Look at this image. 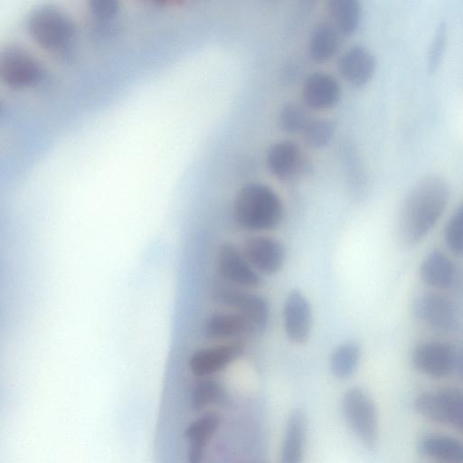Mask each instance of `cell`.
Returning <instances> with one entry per match:
<instances>
[{
	"instance_id": "cell-10",
	"label": "cell",
	"mask_w": 463,
	"mask_h": 463,
	"mask_svg": "<svg viewBox=\"0 0 463 463\" xmlns=\"http://www.w3.org/2000/svg\"><path fill=\"white\" fill-rule=\"evenodd\" d=\"M216 268L226 282L246 288H258L262 284L260 275L246 259L241 249L231 241L218 247Z\"/></svg>"
},
{
	"instance_id": "cell-26",
	"label": "cell",
	"mask_w": 463,
	"mask_h": 463,
	"mask_svg": "<svg viewBox=\"0 0 463 463\" xmlns=\"http://www.w3.org/2000/svg\"><path fill=\"white\" fill-rule=\"evenodd\" d=\"M309 110L304 104L287 102L278 114V127L287 134H301L305 127L312 118Z\"/></svg>"
},
{
	"instance_id": "cell-28",
	"label": "cell",
	"mask_w": 463,
	"mask_h": 463,
	"mask_svg": "<svg viewBox=\"0 0 463 463\" xmlns=\"http://www.w3.org/2000/svg\"><path fill=\"white\" fill-rule=\"evenodd\" d=\"M443 237L446 246L452 254L463 255V203L455 209L447 222Z\"/></svg>"
},
{
	"instance_id": "cell-14",
	"label": "cell",
	"mask_w": 463,
	"mask_h": 463,
	"mask_svg": "<svg viewBox=\"0 0 463 463\" xmlns=\"http://www.w3.org/2000/svg\"><path fill=\"white\" fill-rule=\"evenodd\" d=\"M342 89L331 74L317 71L309 74L303 84V104L310 110L325 111L339 103Z\"/></svg>"
},
{
	"instance_id": "cell-1",
	"label": "cell",
	"mask_w": 463,
	"mask_h": 463,
	"mask_svg": "<svg viewBox=\"0 0 463 463\" xmlns=\"http://www.w3.org/2000/svg\"><path fill=\"white\" fill-rule=\"evenodd\" d=\"M449 201V187L438 175L419 179L405 194L398 215V237L407 247L421 242L436 226Z\"/></svg>"
},
{
	"instance_id": "cell-4",
	"label": "cell",
	"mask_w": 463,
	"mask_h": 463,
	"mask_svg": "<svg viewBox=\"0 0 463 463\" xmlns=\"http://www.w3.org/2000/svg\"><path fill=\"white\" fill-rule=\"evenodd\" d=\"M341 408L357 439L368 449H374L379 440V421L371 396L360 387H352L345 392Z\"/></svg>"
},
{
	"instance_id": "cell-7",
	"label": "cell",
	"mask_w": 463,
	"mask_h": 463,
	"mask_svg": "<svg viewBox=\"0 0 463 463\" xmlns=\"http://www.w3.org/2000/svg\"><path fill=\"white\" fill-rule=\"evenodd\" d=\"M212 298L216 304L245 317L255 332L265 331L269 324V307L264 297L231 287L218 286L213 289Z\"/></svg>"
},
{
	"instance_id": "cell-8",
	"label": "cell",
	"mask_w": 463,
	"mask_h": 463,
	"mask_svg": "<svg viewBox=\"0 0 463 463\" xmlns=\"http://www.w3.org/2000/svg\"><path fill=\"white\" fill-rule=\"evenodd\" d=\"M266 164L270 174L284 183L303 176L310 166L300 146L290 139L273 143L267 151Z\"/></svg>"
},
{
	"instance_id": "cell-22",
	"label": "cell",
	"mask_w": 463,
	"mask_h": 463,
	"mask_svg": "<svg viewBox=\"0 0 463 463\" xmlns=\"http://www.w3.org/2000/svg\"><path fill=\"white\" fill-rule=\"evenodd\" d=\"M340 32L330 24L317 25L310 37L309 56L317 63H324L331 60L341 45Z\"/></svg>"
},
{
	"instance_id": "cell-31",
	"label": "cell",
	"mask_w": 463,
	"mask_h": 463,
	"mask_svg": "<svg viewBox=\"0 0 463 463\" xmlns=\"http://www.w3.org/2000/svg\"><path fill=\"white\" fill-rule=\"evenodd\" d=\"M453 373L463 381V345H455Z\"/></svg>"
},
{
	"instance_id": "cell-19",
	"label": "cell",
	"mask_w": 463,
	"mask_h": 463,
	"mask_svg": "<svg viewBox=\"0 0 463 463\" xmlns=\"http://www.w3.org/2000/svg\"><path fill=\"white\" fill-rule=\"evenodd\" d=\"M250 333H256L253 326L245 317L234 311L213 313L203 325V335L211 340L238 338Z\"/></svg>"
},
{
	"instance_id": "cell-18",
	"label": "cell",
	"mask_w": 463,
	"mask_h": 463,
	"mask_svg": "<svg viewBox=\"0 0 463 463\" xmlns=\"http://www.w3.org/2000/svg\"><path fill=\"white\" fill-rule=\"evenodd\" d=\"M416 449L420 455L432 460L463 463V440L457 438L428 433L419 438Z\"/></svg>"
},
{
	"instance_id": "cell-15",
	"label": "cell",
	"mask_w": 463,
	"mask_h": 463,
	"mask_svg": "<svg viewBox=\"0 0 463 463\" xmlns=\"http://www.w3.org/2000/svg\"><path fill=\"white\" fill-rule=\"evenodd\" d=\"M283 322L285 333L291 342L302 345L308 340L312 329V309L301 291L292 289L287 296Z\"/></svg>"
},
{
	"instance_id": "cell-20",
	"label": "cell",
	"mask_w": 463,
	"mask_h": 463,
	"mask_svg": "<svg viewBox=\"0 0 463 463\" xmlns=\"http://www.w3.org/2000/svg\"><path fill=\"white\" fill-rule=\"evenodd\" d=\"M420 278L428 287L445 289L449 288L456 278V268L452 260L440 250L429 252L422 260Z\"/></svg>"
},
{
	"instance_id": "cell-16",
	"label": "cell",
	"mask_w": 463,
	"mask_h": 463,
	"mask_svg": "<svg viewBox=\"0 0 463 463\" xmlns=\"http://www.w3.org/2000/svg\"><path fill=\"white\" fill-rule=\"evenodd\" d=\"M376 61L373 53L364 46L349 48L339 58L337 70L341 77L350 85L362 88L373 78Z\"/></svg>"
},
{
	"instance_id": "cell-5",
	"label": "cell",
	"mask_w": 463,
	"mask_h": 463,
	"mask_svg": "<svg viewBox=\"0 0 463 463\" xmlns=\"http://www.w3.org/2000/svg\"><path fill=\"white\" fill-rule=\"evenodd\" d=\"M415 411L432 422L463 431V391L441 388L422 392L413 401Z\"/></svg>"
},
{
	"instance_id": "cell-29",
	"label": "cell",
	"mask_w": 463,
	"mask_h": 463,
	"mask_svg": "<svg viewBox=\"0 0 463 463\" xmlns=\"http://www.w3.org/2000/svg\"><path fill=\"white\" fill-rule=\"evenodd\" d=\"M92 16L99 22L114 20L120 11L119 0H88Z\"/></svg>"
},
{
	"instance_id": "cell-25",
	"label": "cell",
	"mask_w": 463,
	"mask_h": 463,
	"mask_svg": "<svg viewBox=\"0 0 463 463\" xmlns=\"http://www.w3.org/2000/svg\"><path fill=\"white\" fill-rule=\"evenodd\" d=\"M361 354V348L355 342L348 341L338 345L329 362L334 376L340 380L351 377L359 365Z\"/></svg>"
},
{
	"instance_id": "cell-30",
	"label": "cell",
	"mask_w": 463,
	"mask_h": 463,
	"mask_svg": "<svg viewBox=\"0 0 463 463\" xmlns=\"http://www.w3.org/2000/svg\"><path fill=\"white\" fill-rule=\"evenodd\" d=\"M447 36L446 26L444 24H440L433 37L429 52L428 67L431 72L437 70L442 60L447 43Z\"/></svg>"
},
{
	"instance_id": "cell-23",
	"label": "cell",
	"mask_w": 463,
	"mask_h": 463,
	"mask_svg": "<svg viewBox=\"0 0 463 463\" xmlns=\"http://www.w3.org/2000/svg\"><path fill=\"white\" fill-rule=\"evenodd\" d=\"M231 398L226 389L216 380L203 377L191 392L190 406L194 411H201L209 406L228 407Z\"/></svg>"
},
{
	"instance_id": "cell-17",
	"label": "cell",
	"mask_w": 463,
	"mask_h": 463,
	"mask_svg": "<svg viewBox=\"0 0 463 463\" xmlns=\"http://www.w3.org/2000/svg\"><path fill=\"white\" fill-rule=\"evenodd\" d=\"M222 422L216 411H207L190 422L184 431L189 443L187 458L190 463H200L204 457L206 447Z\"/></svg>"
},
{
	"instance_id": "cell-3",
	"label": "cell",
	"mask_w": 463,
	"mask_h": 463,
	"mask_svg": "<svg viewBox=\"0 0 463 463\" xmlns=\"http://www.w3.org/2000/svg\"><path fill=\"white\" fill-rule=\"evenodd\" d=\"M29 35L41 48L64 54L69 52L77 37L73 20L60 8L43 5L33 9L26 22Z\"/></svg>"
},
{
	"instance_id": "cell-24",
	"label": "cell",
	"mask_w": 463,
	"mask_h": 463,
	"mask_svg": "<svg viewBox=\"0 0 463 463\" xmlns=\"http://www.w3.org/2000/svg\"><path fill=\"white\" fill-rule=\"evenodd\" d=\"M334 25L342 35L351 36L358 30L362 5L360 0H326Z\"/></svg>"
},
{
	"instance_id": "cell-9",
	"label": "cell",
	"mask_w": 463,
	"mask_h": 463,
	"mask_svg": "<svg viewBox=\"0 0 463 463\" xmlns=\"http://www.w3.org/2000/svg\"><path fill=\"white\" fill-rule=\"evenodd\" d=\"M414 317L430 328L450 333L458 325L454 303L447 297L436 292L420 294L412 304Z\"/></svg>"
},
{
	"instance_id": "cell-11",
	"label": "cell",
	"mask_w": 463,
	"mask_h": 463,
	"mask_svg": "<svg viewBox=\"0 0 463 463\" xmlns=\"http://www.w3.org/2000/svg\"><path fill=\"white\" fill-rule=\"evenodd\" d=\"M455 345L440 341L418 344L411 354L413 368L420 373L440 379L453 373Z\"/></svg>"
},
{
	"instance_id": "cell-2",
	"label": "cell",
	"mask_w": 463,
	"mask_h": 463,
	"mask_svg": "<svg viewBox=\"0 0 463 463\" xmlns=\"http://www.w3.org/2000/svg\"><path fill=\"white\" fill-rule=\"evenodd\" d=\"M232 214L236 224L247 232H269L282 222L284 205L279 195L269 185L249 183L235 194Z\"/></svg>"
},
{
	"instance_id": "cell-12",
	"label": "cell",
	"mask_w": 463,
	"mask_h": 463,
	"mask_svg": "<svg viewBox=\"0 0 463 463\" xmlns=\"http://www.w3.org/2000/svg\"><path fill=\"white\" fill-rule=\"evenodd\" d=\"M241 250L260 273L274 275L284 266L286 250L283 244L276 238L264 234L247 237L241 245Z\"/></svg>"
},
{
	"instance_id": "cell-13",
	"label": "cell",
	"mask_w": 463,
	"mask_h": 463,
	"mask_svg": "<svg viewBox=\"0 0 463 463\" xmlns=\"http://www.w3.org/2000/svg\"><path fill=\"white\" fill-rule=\"evenodd\" d=\"M245 348L240 338L217 346L199 349L188 360V368L196 377H209L238 359Z\"/></svg>"
},
{
	"instance_id": "cell-21",
	"label": "cell",
	"mask_w": 463,
	"mask_h": 463,
	"mask_svg": "<svg viewBox=\"0 0 463 463\" xmlns=\"http://www.w3.org/2000/svg\"><path fill=\"white\" fill-rule=\"evenodd\" d=\"M307 436V417L300 408L294 409L288 419L281 445L282 463H299L302 460Z\"/></svg>"
},
{
	"instance_id": "cell-6",
	"label": "cell",
	"mask_w": 463,
	"mask_h": 463,
	"mask_svg": "<svg viewBox=\"0 0 463 463\" xmlns=\"http://www.w3.org/2000/svg\"><path fill=\"white\" fill-rule=\"evenodd\" d=\"M2 82L14 90H25L40 86L47 78L41 62L26 50L7 47L0 58Z\"/></svg>"
},
{
	"instance_id": "cell-27",
	"label": "cell",
	"mask_w": 463,
	"mask_h": 463,
	"mask_svg": "<svg viewBox=\"0 0 463 463\" xmlns=\"http://www.w3.org/2000/svg\"><path fill=\"white\" fill-rule=\"evenodd\" d=\"M336 131L335 123L329 118H312L303 129L301 136L306 146L314 149L327 146Z\"/></svg>"
}]
</instances>
